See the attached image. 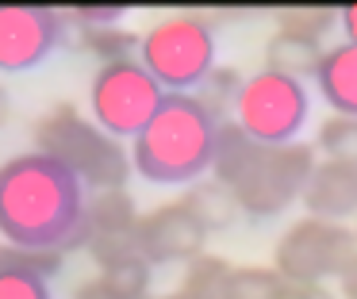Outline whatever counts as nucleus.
<instances>
[{"label": "nucleus", "instance_id": "obj_1", "mask_svg": "<svg viewBox=\"0 0 357 299\" xmlns=\"http://www.w3.org/2000/svg\"><path fill=\"white\" fill-rule=\"evenodd\" d=\"M85 211L81 181L47 153H16L0 165V238L12 250L62 253Z\"/></svg>", "mask_w": 357, "mask_h": 299}, {"label": "nucleus", "instance_id": "obj_2", "mask_svg": "<svg viewBox=\"0 0 357 299\" xmlns=\"http://www.w3.org/2000/svg\"><path fill=\"white\" fill-rule=\"evenodd\" d=\"M311 169H315V146L311 142H254L234 119H223L215 130V153H211V176L223 181L238 199V211L250 219H273L288 211L303 196Z\"/></svg>", "mask_w": 357, "mask_h": 299}, {"label": "nucleus", "instance_id": "obj_3", "mask_svg": "<svg viewBox=\"0 0 357 299\" xmlns=\"http://www.w3.org/2000/svg\"><path fill=\"white\" fill-rule=\"evenodd\" d=\"M219 119L192 92H165L154 119L131 138V169L154 184H192L208 176Z\"/></svg>", "mask_w": 357, "mask_h": 299}, {"label": "nucleus", "instance_id": "obj_4", "mask_svg": "<svg viewBox=\"0 0 357 299\" xmlns=\"http://www.w3.org/2000/svg\"><path fill=\"white\" fill-rule=\"evenodd\" d=\"M35 150L96 192L123 188L131 176V153L119 146V138L96 127L77 104H54L35 123Z\"/></svg>", "mask_w": 357, "mask_h": 299}, {"label": "nucleus", "instance_id": "obj_5", "mask_svg": "<svg viewBox=\"0 0 357 299\" xmlns=\"http://www.w3.org/2000/svg\"><path fill=\"white\" fill-rule=\"evenodd\" d=\"M139 61L165 92H196L215 69V31L200 12H173L139 35Z\"/></svg>", "mask_w": 357, "mask_h": 299}, {"label": "nucleus", "instance_id": "obj_6", "mask_svg": "<svg viewBox=\"0 0 357 299\" xmlns=\"http://www.w3.org/2000/svg\"><path fill=\"white\" fill-rule=\"evenodd\" d=\"M357 257L354 227L331 219H296L273 245V268L288 284L323 288V280H338Z\"/></svg>", "mask_w": 357, "mask_h": 299}, {"label": "nucleus", "instance_id": "obj_7", "mask_svg": "<svg viewBox=\"0 0 357 299\" xmlns=\"http://www.w3.org/2000/svg\"><path fill=\"white\" fill-rule=\"evenodd\" d=\"M307 115H311L307 84L265 66L242 81V92L234 100V123L254 142L265 146L300 142V127L307 123Z\"/></svg>", "mask_w": 357, "mask_h": 299}, {"label": "nucleus", "instance_id": "obj_8", "mask_svg": "<svg viewBox=\"0 0 357 299\" xmlns=\"http://www.w3.org/2000/svg\"><path fill=\"white\" fill-rule=\"evenodd\" d=\"M165 89L146 73L139 58L108 61L96 69L93 84H89V107H93V123L108 130L112 138H135L154 112L162 107Z\"/></svg>", "mask_w": 357, "mask_h": 299}, {"label": "nucleus", "instance_id": "obj_9", "mask_svg": "<svg viewBox=\"0 0 357 299\" xmlns=\"http://www.w3.org/2000/svg\"><path fill=\"white\" fill-rule=\"evenodd\" d=\"M73 250H85L100 268H112L127 257H142L135 199L123 188H108V192H96L93 199H85Z\"/></svg>", "mask_w": 357, "mask_h": 299}, {"label": "nucleus", "instance_id": "obj_10", "mask_svg": "<svg viewBox=\"0 0 357 299\" xmlns=\"http://www.w3.org/2000/svg\"><path fill=\"white\" fill-rule=\"evenodd\" d=\"M208 245V230L200 227L185 199H169V204L150 207L139 215V253L146 265H188L196 261Z\"/></svg>", "mask_w": 357, "mask_h": 299}, {"label": "nucleus", "instance_id": "obj_11", "mask_svg": "<svg viewBox=\"0 0 357 299\" xmlns=\"http://www.w3.org/2000/svg\"><path fill=\"white\" fill-rule=\"evenodd\" d=\"M66 15L54 8H0V69L4 73H20L31 69L54 50L62 38Z\"/></svg>", "mask_w": 357, "mask_h": 299}, {"label": "nucleus", "instance_id": "obj_12", "mask_svg": "<svg viewBox=\"0 0 357 299\" xmlns=\"http://www.w3.org/2000/svg\"><path fill=\"white\" fill-rule=\"evenodd\" d=\"M303 207L315 219H357V161L349 158H315L307 184H303Z\"/></svg>", "mask_w": 357, "mask_h": 299}, {"label": "nucleus", "instance_id": "obj_13", "mask_svg": "<svg viewBox=\"0 0 357 299\" xmlns=\"http://www.w3.org/2000/svg\"><path fill=\"white\" fill-rule=\"evenodd\" d=\"M319 96L326 100L331 115H349L357 119V46L354 43H334L323 50V61L315 69Z\"/></svg>", "mask_w": 357, "mask_h": 299}, {"label": "nucleus", "instance_id": "obj_14", "mask_svg": "<svg viewBox=\"0 0 357 299\" xmlns=\"http://www.w3.org/2000/svg\"><path fill=\"white\" fill-rule=\"evenodd\" d=\"M181 199H185V207L200 219V227L208 230V234L211 230H227L242 215L234 192L227 188L223 181H215V176H200V181H192Z\"/></svg>", "mask_w": 357, "mask_h": 299}, {"label": "nucleus", "instance_id": "obj_15", "mask_svg": "<svg viewBox=\"0 0 357 299\" xmlns=\"http://www.w3.org/2000/svg\"><path fill=\"white\" fill-rule=\"evenodd\" d=\"M323 43H311V38H296V35H273L269 43H265V69H277V73L284 77H296V81H303V77H315L319 61H323Z\"/></svg>", "mask_w": 357, "mask_h": 299}, {"label": "nucleus", "instance_id": "obj_16", "mask_svg": "<svg viewBox=\"0 0 357 299\" xmlns=\"http://www.w3.org/2000/svg\"><path fill=\"white\" fill-rule=\"evenodd\" d=\"M227 273H231V265H227L223 257H215V253H200L196 261L185 265L181 284L169 291V296H162V299H223Z\"/></svg>", "mask_w": 357, "mask_h": 299}, {"label": "nucleus", "instance_id": "obj_17", "mask_svg": "<svg viewBox=\"0 0 357 299\" xmlns=\"http://www.w3.org/2000/svg\"><path fill=\"white\" fill-rule=\"evenodd\" d=\"M242 81H246V77H242L234 66H215L200 84H196L192 96L200 100L219 123H223L227 112H234V100H238V92H242Z\"/></svg>", "mask_w": 357, "mask_h": 299}, {"label": "nucleus", "instance_id": "obj_18", "mask_svg": "<svg viewBox=\"0 0 357 299\" xmlns=\"http://www.w3.org/2000/svg\"><path fill=\"white\" fill-rule=\"evenodd\" d=\"M280 284L284 280L277 276L273 265H231L223 299H273Z\"/></svg>", "mask_w": 357, "mask_h": 299}, {"label": "nucleus", "instance_id": "obj_19", "mask_svg": "<svg viewBox=\"0 0 357 299\" xmlns=\"http://www.w3.org/2000/svg\"><path fill=\"white\" fill-rule=\"evenodd\" d=\"M334 23H338V12H334V8H284V12H277L280 35L311 38V43H323V35Z\"/></svg>", "mask_w": 357, "mask_h": 299}, {"label": "nucleus", "instance_id": "obj_20", "mask_svg": "<svg viewBox=\"0 0 357 299\" xmlns=\"http://www.w3.org/2000/svg\"><path fill=\"white\" fill-rule=\"evenodd\" d=\"M315 150H323V158H349L357 161V119L349 115H326L315 130Z\"/></svg>", "mask_w": 357, "mask_h": 299}, {"label": "nucleus", "instance_id": "obj_21", "mask_svg": "<svg viewBox=\"0 0 357 299\" xmlns=\"http://www.w3.org/2000/svg\"><path fill=\"white\" fill-rule=\"evenodd\" d=\"M81 46H85L93 58H100L104 66L108 61H123L139 54V35L123 27H100V31H81Z\"/></svg>", "mask_w": 357, "mask_h": 299}, {"label": "nucleus", "instance_id": "obj_22", "mask_svg": "<svg viewBox=\"0 0 357 299\" xmlns=\"http://www.w3.org/2000/svg\"><path fill=\"white\" fill-rule=\"evenodd\" d=\"M0 299H50L47 276L27 273V268H0Z\"/></svg>", "mask_w": 357, "mask_h": 299}, {"label": "nucleus", "instance_id": "obj_23", "mask_svg": "<svg viewBox=\"0 0 357 299\" xmlns=\"http://www.w3.org/2000/svg\"><path fill=\"white\" fill-rule=\"evenodd\" d=\"M119 8H77V12H70L66 20H73L81 31H100V27H116L119 23Z\"/></svg>", "mask_w": 357, "mask_h": 299}, {"label": "nucleus", "instance_id": "obj_24", "mask_svg": "<svg viewBox=\"0 0 357 299\" xmlns=\"http://www.w3.org/2000/svg\"><path fill=\"white\" fill-rule=\"evenodd\" d=\"M73 299H150V296H119V291H112L108 284L96 276V280H85L77 291H73Z\"/></svg>", "mask_w": 357, "mask_h": 299}, {"label": "nucleus", "instance_id": "obj_25", "mask_svg": "<svg viewBox=\"0 0 357 299\" xmlns=\"http://www.w3.org/2000/svg\"><path fill=\"white\" fill-rule=\"evenodd\" d=\"M273 299H323V288H307V284H280Z\"/></svg>", "mask_w": 357, "mask_h": 299}, {"label": "nucleus", "instance_id": "obj_26", "mask_svg": "<svg viewBox=\"0 0 357 299\" xmlns=\"http://www.w3.org/2000/svg\"><path fill=\"white\" fill-rule=\"evenodd\" d=\"M338 23H342V31H346V43H354L357 46V4H346L338 12Z\"/></svg>", "mask_w": 357, "mask_h": 299}, {"label": "nucleus", "instance_id": "obj_27", "mask_svg": "<svg viewBox=\"0 0 357 299\" xmlns=\"http://www.w3.org/2000/svg\"><path fill=\"white\" fill-rule=\"evenodd\" d=\"M338 291H342V299H357V257H354V265L338 276Z\"/></svg>", "mask_w": 357, "mask_h": 299}, {"label": "nucleus", "instance_id": "obj_28", "mask_svg": "<svg viewBox=\"0 0 357 299\" xmlns=\"http://www.w3.org/2000/svg\"><path fill=\"white\" fill-rule=\"evenodd\" d=\"M8 115H12V100H8V89L0 84V127L8 123Z\"/></svg>", "mask_w": 357, "mask_h": 299}, {"label": "nucleus", "instance_id": "obj_29", "mask_svg": "<svg viewBox=\"0 0 357 299\" xmlns=\"http://www.w3.org/2000/svg\"><path fill=\"white\" fill-rule=\"evenodd\" d=\"M323 299H342V296H331V291H323Z\"/></svg>", "mask_w": 357, "mask_h": 299}, {"label": "nucleus", "instance_id": "obj_30", "mask_svg": "<svg viewBox=\"0 0 357 299\" xmlns=\"http://www.w3.org/2000/svg\"><path fill=\"white\" fill-rule=\"evenodd\" d=\"M354 238H357V222H354Z\"/></svg>", "mask_w": 357, "mask_h": 299}]
</instances>
